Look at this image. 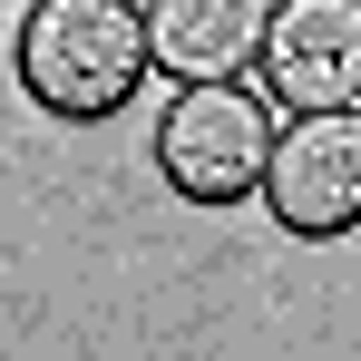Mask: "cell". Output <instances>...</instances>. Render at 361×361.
<instances>
[{
    "instance_id": "1",
    "label": "cell",
    "mask_w": 361,
    "mask_h": 361,
    "mask_svg": "<svg viewBox=\"0 0 361 361\" xmlns=\"http://www.w3.org/2000/svg\"><path fill=\"white\" fill-rule=\"evenodd\" d=\"M10 68H20V98L59 127H108L137 108V88L157 78L147 68V20L137 0H30L20 10V39H10Z\"/></svg>"
},
{
    "instance_id": "2",
    "label": "cell",
    "mask_w": 361,
    "mask_h": 361,
    "mask_svg": "<svg viewBox=\"0 0 361 361\" xmlns=\"http://www.w3.org/2000/svg\"><path fill=\"white\" fill-rule=\"evenodd\" d=\"M264 147H274V118H264V98L235 88V78L176 88L166 118H157V137H147L157 176L176 185L185 205H205V215H225V205H244V195H264Z\"/></svg>"
},
{
    "instance_id": "3",
    "label": "cell",
    "mask_w": 361,
    "mask_h": 361,
    "mask_svg": "<svg viewBox=\"0 0 361 361\" xmlns=\"http://www.w3.org/2000/svg\"><path fill=\"white\" fill-rule=\"evenodd\" d=\"M264 215L293 244L361 235V108H312L283 118L264 147Z\"/></svg>"
},
{
    "instance_id": "4",
    "label": "cell",
    "mask_w": 361,
    "mask_h": 361,
    "mask_svg": "<svg viewBox=\"0 0 361 361\" xmlns=\"http://www.w3.org/2000/svg\"><path fill=\"white\" fill-rule=\"evenodd\" d=\"M254 68H264V98L283 118L361 108V0H274Z\"/></svg>"
},
{
    "instance_id": "5",
    "label": "cell",
    "mask_w": 361,
    "mask_h": 361,
    "mask_svg": "<svg viewBox=\"0 0 361 361\" xmlns=\"http://www.w3.org/2000/svg\"><path fill=\"white\" fill-rule=\"evenodd\" d=\"M137 20H147V68L176 88H205L254 68L274 0H137Z\"/></svg>"
}]
</instances>
